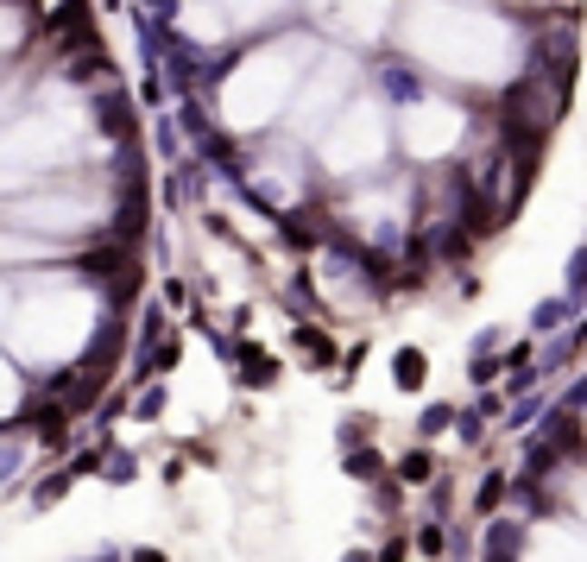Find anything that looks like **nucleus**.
Returning <instances> with one entry per match:
<instances>
[{
    "label": "nucleus",
    "instance_id": "423d86ee",
    "mask_svg": "<svg viewBox=\"0 0 587 562\" xmlns=\"http://www.w3.org/2000/svg\"><path fill=\"white\" fill-rule=\"evenodd\" d=\"M347 562H367V557H347Z\"/></svg>",
    "mask_w": 587,
    "mask_h": 562
},
{
    "label": "nucleus",
    "instance_id": "39448f33",
    "mask_svg": "<svg viewBox=\"0 0 587 562\" xmlns=\"http://www.w3.org/2000/svg\"><path fill=\"white\" fill-rule=\"evenodd\" d=\"M398 474H405V480H430V455H405Z\"/></svg>",
    "mask_w": 587,
    "mask_h": 562
},
{
    "label": "nucleus",
    "instance_id": "f03ea898",
    "mask_svg": "<svg viewBox=\"0 0 587 562\" xmlns=\"http://www.w3.org/2000/svg\"><path fill=\"white\" fill-rule=\"evenodd\" d=\"M392 367H398V386H424V354H417V348H405Z\"/></svg>",
    "mask_w": 587,
    "mask_h": 562
},
{
    "label": "nucleus",
    "instance_id": "f257e3e1",
    "mask_svg": "<svg viewBox=\"0 0 587 562\" xmlns=\"http://www.w3.org/2000/svg\"><path fill=\"white\" fill-rule=\"evenodd\" d=\"M51 38H57L64 51H89V44H95V25H89V0H70V6L51 19Z\"/></svg>",
    "mask_w": 587,
    "mask_h": 562
},
{
    "label": "nucleus",
    "instance_id": "7ed1b4c3",
    "mask_svg": "<svg viewBox=\"0 0 587 562\" xmlns=\"http://www.w3.org/2000/svg\"><path fill=\"white\" fill-rule=\"evenodd\" d=\"M32 423H38V436H44V442H64V411H57V405H44Z\"/></svg>",
    "mask_w": 587,
    "mask_h": 562
},
{
    "label": "nucleus",
    "instance_id": "20e7f679",
    "mask_svg": "<svg viewBox=\"0 0 587 562\" xmlns=\"http://www.w3.org/2000/svg\"><path fill=\"white\" fill-rule=\"evenodd\" d=\"M240 380H253V386H266V380H272V360H266V354H247V373H240Z\"/></svg>",
    "mask_w": 587,
    "mask_h": 562
}]
</instances>
